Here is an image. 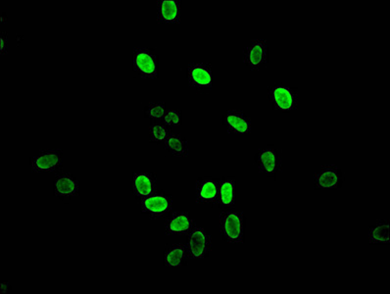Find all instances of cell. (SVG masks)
I'll use <instances>...</instances> for the list:
<instances>
[{"mask_svg":"<svg viewBox=\"0 0 390 294\" xmlns=\"http://www.w3.org/2000/svg\"><path fill=\"white\" fill-rule=\"evenodd\" d=\"M10 286H9L8 282H2L1 286H0V293L1 294L8 293L9 291H10Z\"/></svg>","mask_w":390,"mask_h":294,"instance_id":"obj_25","label":"cell"},{"mask_svg":"<svg viewBox=\"0 0 390 294\" xmlns=\"http://www.w3.org/2000/svg\"><path fill=\"white\" fill-rule=\"evenodd\" d=\"M132 71L143 79H155L158 77V56L148 47H136L132 51Z\"/></svg>","mask_w":390,"mask_h":294,"instance_id":"obj_3","label":"cell"},{"mask_svg":"<svg viewBox=\"0 0 390 294\" xmlns=\"http://www.w3.org/2000/svg\"><path fill=\"white\" fill-rule=\"evenodd\" d=\"M219 192L216 205L223 209H230L235 206L236 201V178L231 176L222 178L218 182Z\"/></svg>","mask_w":390,"mask_h":294,"instance_id":"obj_17","label":"cell"},{"mask_svg":"<svg viewBox=\"0 0 390 294\" xmlns=\"http://www.w3.org/2000/svg\"><path fill=\"white\" fill-rule=\"evenodd\" d=\"M243 62L251 70H260L268 63V42L252 39L243 50Z\"/></svg>","mask_w":390,"mask_h":294,"instance_id":"obj_10","label":"cell"},{"mask_svg":"<svg viewBox=\"0 0 390 294\" xmlns=\"http://www.w3.org/2000/svg\"><path fill=\"white\" fill-rule=\"evenodd\" d=\"M141 210L152 220H160L172 213L174 199L165 192H157L141 199Z\"/></svg>","mask_w":390,"mask_h":294,"instance_id":"obj_4","label":"cell"},{"mask_svg":"<svg viewBox=\"0 0 390 294\" xmlns=\"http://www.w3.org/2000/svg\"><path fill=\"white\" fill-rule=\"evenodd\" d=\"M148 134H150V140L151 143H164L166 140L167 136L171 134V131L168 128L166 125L153 123L150 125V129H148Z\"/></svg>","mask_w":390,"mask_h":294,"instance_id":"obj_21","label":"cell"},{"mask_svg":"<svg viewBox=\"0 0 390 294\" xmlns=\"http://www.w3.org/2000/svg\"><path fill=\"white\" fill-rule=\"evenodd\" d=\"M188 260L186 244H171L165 249L163 254V264L167 268H179L186 264Z\"/></svg>","mask_w":390,"mask_h":294,"instance_id":"obj_18","label":"cell"},{"mask_svg":"<svg viewBox=\"0 0 390 294\" xmlns=\"http://www.w3.org/2000/svg\"><path fill=\"white\" fill-rule=\"evenodd\" d=\"M212 237L209 230L200 226H195L188 235V259L201 260L206 258L212 251Z\"/></svg>","mask_w":390,"mask_h":294,"instance_id":"obj_5","label":"cell"},{"mask_svg":"<svg viewBox=\"0 0 390 294\" xmlns=\"http://www.w3.org/2000/svg\"><path fill=\"white\" fill-rule=\"evenodd\" d=\"M156 12L160 23L178 24L181 18V0H159Z\"/></svg>","mask_w":390,"mask_h":294,"instance_id":"obj_16","label":"cell"},{"mask_svg":"<svg viewBox=\"0 0 390 294\" xmlns=\"http://www.w3.org/2000/svg\"><path fill=\"white\" fill-rule=\"evenodd\" d=\"M7 49H8V37L6 33H2L0 37V51L1 54H6Z\"/></svg>","mask_w":390,"mask_h":294,"instance_id":"obj_24","label":"cell"},{"mask_svg":"<svg viewBox=\"0 0 390 294\" xmlns=\"http://www.w3.org/2000/svg\"><path fill=\"white\" fill-rule=\"evenodd\" d=\"M63 160L62 150H39L30 158V169L35 174L54 173L62 167Z\"/></svg>","mask_w":390,"mask_h":294,"instance_id":"obj_8","label":"cell"},{"mask_svg":"<svg viewBox=\"0 0 390 294\" xmlns=\"http://www.w3.org/2000/svg\"><path fill=\"white\" fill-rule=\"evenodd\" d=\"M80 181L70 173H61L53 182V194L59 199L71 200L79 196Z\"/></svg>","mask_w":390,"mask_h":294,"instance_id":"obj_11","label":"cell"},{"mask_svg":"<svg viewBox=\"0 0 390 294\" xmlns=\"http://www.w3.org/2000/svg\"><path fill=\"white\" fill-rule=\"evenodd\" d=\"M195 226V221L188 212L175 211L168 216L165 232L167 235H188Z\"/></svg>","mask_w":390,"mask_h":294,"instance_id":"obj_12","label":"cell"},{"mask_svg":"<svg viewBox=\"0 0 390 294\" xmlns=\"http://www.w3.org/2000/svg\"><path fill=\"white\" fill-rule=\"evenodd\" d=\"M220 230L224 241L229 244L245 242V218L243 212L223 211L220 215Z\"/></svg>","mask_w":390,"mask_h":294,"instance_id":"obj_1","label":"cell"},{"mask_svg":"<svg viewBox=\"0 0 390 294\" xmlns=\"http://www.w3.org/2000/svg\"><path fill=\"white\" fill-rule=\"evenodd\" d=\"M224 128L233 135H248L252 131V121L245 112L229 110L222 118Z\"/></svg>","mask_w":390,"mask_h":294,"instance_id":"obj_14","label":"cell"},{"mask_svg":"<svg viewBox=\"0 0 390 294\" xmlns=\"http://www.w3.org/2000/svg\"><path fill=\"white\" fill-rule=\"evenodd\" d=\"M389 221H379L371 227L369 230V242L373 244H389Z\"/></svg>","mask_w":390,"mask_h":294,"instance_id":"obj_20","label":"cell"},{"mask_svg":"<svg viewBox=\"0 0 390 294\" xmlns=\"http://www.w3.org/2000/svg\"><path fill=\"white\" fill-rule=\"evenodd\" d=\"M186 77L191 88L209 91L213 86L212 66L205 62H193L186 68Z\"/></svg>","mask_w":390,"mask_h":294,"instance_id":"obj_9","label":"cell"},{"mask_svg":"<svg viewBox=\"0 0 390 294\" xmlns=\"http://www.w3.org/2000/svg\"><path fill=\"white\" fill-rule=\"evenodd\" d=\"M268 100L274 110L280 113H292L299 108V91L281 82L272 84L268 89Z\"/></svg>","mask_w":390,"mask_h":294,"instance_id":"obj_2","label":"cell"},{"mask_svg":"<svg viewBox=\"0 0 390 294\" xmlns=\"http://www.w3.org/2000/svg\"><path fill=\"white\" fill-rule=\"evenodd\" d=\"M162 121L163 124L166 125L167 127L181 126V121H183L181 111L176 109L167 110L164 117H163Z\"/></svg>","mask_w":390,"mask_h":294,"instance_id":"obj_23","label":"cell"},{"mask_svg":"<svg viewBox=\"0 0 390 294\" xmlns=\"http://www.w3.org/2000/svg\"><path fill=\"white\" fill-rule=\"evenodd\" d=\"M257 170L269 178H276L281 169V151L276 145L260 148L254 157Z\"/></svg>","mask_w":390,"mask_h":294,"instance_id":"obj_6","label":"cell"},{"mask_svg":"<svg viewBox=\"0 0 390 294\" xmlns=\"http://www.w3.org/2000/svg\"><path fill=\"white\" fill-rule=\"evenodd\" d=\"M345 174L337 165H323L313 176V187L317 190H332L342 187Z\"/></svg>","mask_w":390,"mask_h":294,"instance_id":"obj_7","label":"cell"},{"mask_svg":"<svg viewBox=\"0 0 390 294\" xmlns=\"http://www.w3.org/2000/svg\"><path fill=\"white\" fill-rule=\"evenodd\" d=\"M167 110L166 102L155 101V102H150V104L146 106L144 115H145L146 118H150V119L162 120Z\"/></svg>","mask_w":390,"mask_h":294,"instance_id":"obj_22","label":"cell"},{"mask_svg":"<svg viewBox=\"0 0 390 294\" xmlns=\"http://www.w3.org/2000/svg\"><path fill=\"white\" fill-rule=\"evenodd\" d=\"M218 181L210 176L200 178L195 183V199L200 204H216L218 199Z\"/></svg>","mask_w":390,"mask_h":294,"instance_id":"obj_15","label":"cell"},{"mask_svg":"<svg viewBox=\"0 0 390 294\" xmlns=\"http://www.w3.org/2000/svg\"><path fill=\"white\" fill-rule=\"evenodd\" d=\"M131 188L136 199H143L157 190V176L148 171H139L132 175Z\"/></svg>","mask_w":390,"mask_h":294,"instance_id":"obj_13","label":"cell"},{"mask_svg":"<svg viewBox=\"0 0 390 294\" xmlns=\"http://www.w3.org/2000/svg\"><path fill=\"white\" fill-rule=\"evenodd\" d=\"M164 147L170 154L175 157H179V158L188 156V153H190L188 140L181 134H170L164 141Z\"/></svg>","mask_w":390,"mask_h":294,"instance_id":"obj_19","label":"cell"}]
</instances>
